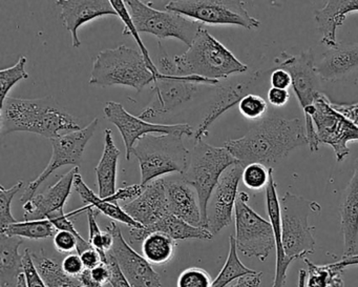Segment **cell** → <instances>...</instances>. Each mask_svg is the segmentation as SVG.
I'll return each instance as SVG.
<instances>
[{
	"mask_svg": "<svg viewBox=\"0 0 358 287\" xmlns=\"http://www.w3.org/2000/svg\"><path fill=\"white\" fill-rule=\"evenodd\" d=\"M80 258L83 260L85 270H93V268L97 267L100 264L104 263L103 258L100 255L99 251L94 248V247L87 249V251L80 253Z\"/></svg>",
	"mask_w": 358,
	"mask_h": 287,
	"instance_id": "49",
	"label": "cell"
},
{
	"mask_svg": "<svg viewBox=\"0 0 358 287\" xmlns=\"http://www.w3.org/2000/svg\"><path fill=\"white\" fill-rule=\"evenodd\" d=\"M155 80L156 76L148 69L141 52L120 46L96 56L90 85L101 88L122 85L140 92Z\"/></svg>",
	"mask_w": 358,
	"mask_h": 287,
	"instance_id": "5",
	"label": "cell"
},
{
	"mask_svg": "<svg viewBox=\"0 0 358 287\" xmlns=\"http://www.w3.org/2000/svg\"><path fill=\"white\" fill-rule=\"evenodd\" d=\"M243 171L241 163L228 167L211 195L207 207V230L213 236L231 223Z\"/></svg>",
	"mask_w": 358,
	"mask_h": 287,
	"instance_id": "18",
	"label": "cell"
},
{
	"mask_svg": "<svg viewBox=\"0 0 358 287\" xmlns=\"http://www.w3.org/2000/svg\"><path fill=\"white\" fill-rule=\"evenodd\" d=\"M271 71L272 69L257 70L250 74L247 72L240 75V77L221 81L217 85V93L210 108L194 131V139L196 142L207 137L209 135V127L213 122L236 104H238L243 97L248 94H257L263 87L265 79L267 77L269 78Z\"/></svg>",
	"mask_w": 358,
	"mask_h": 287,
	"instance_id": "13",
	"label": "cell"
},
{
	"mask_svg": "<svg viewBox=\"0 0 358 287\" xmlns=\"http://www.w3.org/2000/svg\"><path fill=\"white\" fill-rule=\"evenodd\" d=\"M320 211L317 202L293 192H287L282 196L280 200L282 246L287 257L293 261L313 255L315 239L314 227L309 224V216Z\"/></svg>",
	"mask_w": 358,
	"mask_h": 287,
	"instance_id": "9",
	"label": "cell"
},
{
	"mask_svg": "<svg viewBox=\"0 0 358 287\" xmlns=\"http://www.w3.org/2000/svg\"><path fill=\"white\" fill-rule=\"evenodd\" d=\"M58 230L50 220H33V221L16 222L0 232L9 237L41 240L55 236Z\"/></svg>",
	"mask_w": 358,
	"mask_h": 287,
	"instance_id": "34",
	"label": "cell"
},
{
	"mask_svg": "<svg viewBox=\"0 0 358 287\" xmlns=\"http://www.w3.org/2000/svg\"><path fill=\"white\" fill-rule=\"evenodd\" d=\"M353 13H358V0L327 1L324 8L316 10L314 18L322 36L320 43L329 49L336 48L338 45L337 30L343 26L347 16Z\"/></svg>",
	"mask_w": 358,
	"mask_h": 287,
	"instance_id": "26",
	"label": "cell"
},
{
	"mask_svg": "<svg viewBox=\"0 0 358 287\" xmlns=\"http://www.w3.org/2000/svg\"><path fill=\"white\" fill-rule=\"evenodd\" d=\"M80 130L78 119L59 106L52 96L38 99L8 97L1 104V136L29 132L52 140Z\"/></svg>",
	"mask_w": 358,
	"mask_h": 287,
	"instance_id": "2",
	"label": "cell"
},
{
	"mask_svg": "<svg viewBox=\"0 0 358 287\" xmlns=\"http://www.w3.org/2000/svg\"><path fill=\"white\" fill-rule=\"evenodd\" d=\"M337 110L358 125V104H335Z\"/></svg>",
	"mask_w": 358,
	"mask_h": 287,
	"instance_id": "51",
	"label": "cell"
},
{
	"mask_svg": "<svg viewBox=\"0 0 358 287\" xmlns=\"http://www.w3.org/2000/svg\"><path fill=\"white\" fill-rule=\"evenodd\" d=\"M320 79L329 83L345 80L358 71V43H339L324 52L316 66Z\"/></svg>",
	"mask_w": 358,
	"mask_h": 287,
	"instance_id": "24",
	"label": "cell"
},
{
	"mask_svg": "<svg viewBox=\"0 0 358 287\" xmlns=\"http://www.w3.org/2000/svg\"><path fill=\"white\" fill-rule=\"evenodd\" d=\"M269 81L271 88H278V89L288 90L292 85L290 74L280 68L272 69Z\"/></svg>",
	"mask_w": 358,
	"mask_h": 287,
	"instance_id": "45",
	"label": "cell"
},
{
	"mask_svg": "<svg viewBox=\"0 0 358 287\" xmlns=\"http://www.w3.org/2000/svg\"><path fill=\"white\" fill-rule=\"evenodd\" d=\"M32 255L35 265L48 287H83L78 278L68 276L62 265L48 258L43 251L41 253H32Z\"/></svg>",
	"mask_w": 358,
	"mask_h": 287,
	"instance_id": "32",
	"label": "cell"
},
{
	"mask_svg": "<svg viewBox=\"0 0 358 287\" xmlns=\"http://www.w3.org/2000/svg\"><path fill=\"white\" fill-rule=\"evenodd\" d=\"M133 155L139 161L141 186L169 174L183 175L189 162L190 152L182 136L173 134H150L134 148Z\"/></svg>",
	"mask_w": 358,
	"mask_h": 287,
	"instance_id": "7",
	"label": "cell"
},
{
	"mask_svg": "<svg viewBox=\"0 0 358 287\" xmlns=\"http://www.w3.org/2000/svg\"><path fill=\"white\" fill-rule=\"evenodd\" d=\"M122 207L129 217L141 224L142 228H150L158 223L171 214L163 178L143 186L142 194Z\"/></svg>",
	"mask_w": 358,
	"mask_h": 287,
	"instance_id": "20",
	"label": "cell"
},
{
	"mask_svg": "<svg viewBox=\"0 0 358 287\" xmlns=\"http://www.w3.org/2000/svg\"><path fill=\"white\" fill-rule=\"evenodd\" d=\"M74 188L85 205H90V206L97 209L99 213L108 216L110 219L121 222L131 228H142L141 224L129 217L123 207L119 206L118 203L110 202V201L101 198L99 195H96L83 181V177L79 173L75 177Z\"/></svg>",
	"mask_w": 358,
	"mask_h": 287,
	"instance_id": "30",
	"label": "cell"
},
{
	"mask_svg": "<svg viewBox=\"0 0 358 287\" xmlns=\"http://www.w3.org/2000/svg\"><path fill=\"white\" fill-rule=\"evenodd\" d=\"M62 267L68 276H74V278H78L85 270L80 255L77 253L66 255L62 261Z\"/></svg>",
	"mask_w": 358,
	"mask_h": 287,
	"instance_id": "44",
	"label": "cell"
},
{
	"mask_svg": "<svg viewBox=\"0 0 358 287\" xmlns=\"http://www.w3.org/2000/svg\"><path fill=\"white\" fill-rule=\"evenodd\" d=\"M98 125H99V119L95 118L80 131L51 140L52 148H53L51 160L45 171H43V173L36 179L30 182L29 186L24 188V194L20 199L24 204L36 195L41 184L54 172L57 171L60 167H66V165H74L75 167H79L83 161L85 148L95 132L97 131Z\"/></svg>",
	"mask_w": 358,
	"mask_h": 287,
	"instance_id": "14",
	"label": "cell"
},
{
	"mask_svg": "<svg viewBox=\"0 0 358 287\" xmlns=\"http://www.w3.org/2000/svg\"><path fill=\"white\" fill-rule=\"evenodd\" d=\"M28 59L26 56H22L18 62L11 68L3 69L0 71V98L1 104L9 97L11 90L20 81L29 78L26 71V64Z\"/></svg>",
	"mask_w": 358,
	"mask_h": 287,
	"instance_id": "37",
	"label": "cell"
},
{
	"mask_svg": "<svg viewBox=\"0 0 358 287\" xmlns=\"http://www.w3.org/2000/svg\"><path fill=\"white\" fill-rule=\"evenodd\" d=\"M262 276H263V272H257L255 274H248V276L238 279L236 283L227 287H259Z\"/></svg>",
	"mask_w": 358,
	"mask_h": 287,
	"instance_id": "50",
	"label": "cell"
},
{
	"mask_svg": "<svg viewBox=\"0 0 358 287\" xmlns=\"http://www.w3.org/2000/svg\"><path fill=\"white\" fill-rule=\"evenodd\" d=\"M143 192V186L141 184H134V186H124L118 188L113 196L104 198L110 202L118 203V201H131L137 199Z\"/></svg>",
	"mask_w": 358,
	"mask_h": 287,
	"instance_id": "43",
	"label": "cell"
},
{
	"mask_svg": "<svg viewBox=\"0 0 358 287\" xmlns=\"http://www.w3.org/2000/svg\"><path fill=\"white\" fill-rule=\"evenodd\" d=\"M106 227L114 234V245L106 255L116 261L129 284L133 287H162L160 274L143 255L131 248L116 222H110Z\"/></svg>",
	"mask_w": 358,
	"mask_h": 287,
	"instance_id": "17",
	"label": "cell"
},
{
	"mask_svg": "<svg viewBox=\"0 0 358 287\" xmlns=\"http://www.w3.org/2000/svg\"><path fill=\"white\" fill-rule=\"evenodd\" d=\"M163 180L171 214L190 225L203 227L202 214L196 188L186 182L182 175L167 176Z\"/></svg>",
	"mask_w": 358,
	"mask_h": 287,
	"instance_id": "22",
	"label": "cell"
},
{
	"mask_svg": "<svg viewBox=\"0 0 358 287\" xmlns=\"http://www.w3.org/2000/svg\"><path fill=\"white\" fill-rule=\"evenodd\" d=\"M306 146H308V139L305 120L276 115H268L246 135L228 140L224 144L243 167L259 163L268 169H274L292 150Z\"/></svg>",
	"mask_w": 358,
	"mask_h": 287,
	"instance_id": "1",
	"label": "cell"
},
{
	"mask_svg": "<svg viewBox=\"0 0 358 287\" xmlns=\"http://www.w3.org/2000/svg\"><path fill=\"white\" fill-rule=\"evenodd\" d=\"M257 272H259L247 267L241 262L238 255L236 239H234V236H230L229 253H228L227 260L217 278L213 280V287H227L234 281L238 280L242 276H248V274H257Z\"/></svg>",
	"mask_w": 358,
	"mask_h": 287,
	"instance_id": "33",
	"label": "cell"
},
{
	"mask_svg": "<svg viewBox=\"0 0 358 287\" xmlns=\"http://www.w3.org/2000/svg\"><path fill=\"white\" fill-rule=\"evenodd\" d=\"M213 282L206 270L199 267H189L180 274L178 287H213Z\"/></svg>",
	"mask_w": 358,
	"mask_h": 287,
	"instance_id": "41",
	"label": "cell"
},
{
	"mask_svg": "<svg viewBox=\"0 0 358 287\" xmlns=\"http://www.w3.org/2000/svg\"><path fill=\"white\" fill-rule=\"evenodd\" d=\"M248 201L247 192H238L234 207L236 248L246 257L264 262L275 247L273 227L270 221L249 206Z\"/></svg>",
	"mask_w": 358,
	"mask_h": 287,
	"instance_id": "12",
	"label": "cell"
},
{
	"mask_svg": "<svg viewBox=\"0 0 358 287\" xmlns=\"http://www.w3.org/2000/svg\"><path fill=\"white\" fill-rule=\"evenodd\" d=\"M241 114L248 120H259L268 116V102L259 94H248L238 104Z\"/></svg>",
	"mask_w": 358,
	"mask_h": 287,
	"instance_id": "38",
	"label": "cell"
},
{
	"mask_svg": "<svg viewBox=\"0 0 358 287\" xmlns=\"http://www.w3.org/2000/svg\"><path fill=\"white\" fill-rule=\"evenodd\" d=\"M129 14L139 33L154 35L159 41L179 39L190 47L204 24L171 11H159L140 0H127Z\"/></svg>",
	"mask_w": 358,
	"mask_h": 287,
	"instance_id": "11",
	"label": "cell"
},
{
	"mask_svg": "<svg viewBox=\"0 0 358 287\" xmlns=\"http://www.w3.org/2000/svg\"><path fill=\"white\" fill-rule=\"evenodd\" d=\"M245 6L246 1L238 0H171L165 9L204 26H236L246 30H257L261 22L248 13Z\"/></svg>",
	"mask_w": 358,
	"mask_h": 287,
	"instance_id": "10",
	"label": "cell"
},
{
	"mask_svg": "<svg viewBox=\"0 0 358 287\" xmlns=\"http://www.w3.org/2000/svg\"><path fill=\"white\" fill-rule=\"evenodd\" d=\"M303 262L307 265V287H345L343 270H336L330 264L316 265L308 258Z\"/></svg>",
	"mask_w": 358,
	"mask_h": 287,
	"instance_id": "35",
	"label": "cell"
},
{
	"mask_svg": "<svg viewBox=\"0 0 358 287\" xmlns=\"http://www.w3.org/2000/svg\"><path fill=\"white\" fill-rule=\"evenodd\" d=\"M269 182L266 188V209L269 216L270 223L273 227L276 249L275 276H274L272 287H284L287 280V270L293 260L287 257L282 246V211H280V200L278 198L275 180H274L273 169H269Z\"/></svg>",
	"mask_w": 358,
	"mask_h": 287,
	"instance_id": "25",
	"label": "cell"
},
{
	"mask_svg": "<svg viewBox=\"0 0 358 287\" xmlns=\"http://www.w3.org/2000/svg\"><path fill=\"white\" fill-rule=\"evenodd\" d=\"M56 5L60 8V20L72 35L73 48L81 46L78 30L83 24L103 16H118L110 0H58Z\"/></svg>",
	"mask_w": 358,
	"mask_h": 287,
	"instance_id": "21",
	"label": "cell"
},
{
	"mask_svg": "<svg viewBox=\"0 0 358 287\" xmlns=\"http://www.w3.org/2000/svg\"><path fill=\"white\" fill-rule=\"evenodd\" d=\"M339 215L343 236V258L352 257L357 253L358 244V159L353 176L341 196Z\"/></svg>",
	"mask_w": 358,
	"mask_h": 287,
	"instance_id": "23",
	"label": "cell"
},
{
	"mask_svg": "<svg viewBox=\"0 0 358 287\" xmlns=\"http://www.w3.org/2000/svg\"><path fill=\"white\" fill-rule=\"evenodd\" d=\"M308 146L317 152L320 144L331 146L337 162H343L350 148L348 144L358 141V125L350 120L324 93H320L313 106L303 113Z\"/></svg>",
	"mask_w": 358,
	"mask_h": 287,
	"instance_id": "4",
	"label": "cell"
},
{
	"mask_svg": "<svg viewBox=\"0 0 358 287\" xmlns=\"http://www.w3.org/2000/svg\"><path fill=\"white\" fill-rule=\"evenodd\" d=\"M307 270H299V284H297V287H307Z\"/></svg>",
	"mask_w": 358,
	"mask_h": 287,
	"instance_id": "53",
	"label": "cell"
},
{
	"mask_svg": "<svg viewBox=\"0 0 358 287\" xmlns=\"http://www.w3.org/2000/svg\"><path fill=\"white\" fill-rule=\"evenodd\" d=\"M276 68L284 69L292 79V90L303 113L314 104L320 93V75L316 69L315 58L312 49L296 55L282 52L275 58Z\"/></svg>",
	"mask_w": 358,
	"mask_h": 287,
	"instance_id": "16",
	"label": "cell"
},
{
	"mask_svg": "<svg viewBox=\"0 0 358 287\" xmlns=\"http://www.w3.org/2000/svg\"><path fill=\"white\" fill-rule=\"evenodd\" d=\"M24 188V181L17 182L10 188L0 186V228H7L11 224L18 222L12 215L11 205L15 195Z\"/></svg>",
	"mask_w": 358,
	"mask_h": 287,
	"instance_id": "39",
	"label": "cell"
},
{
	"mask_svg": "<svg viewBox=\"0 0 358 287\" xmlns=\"http://www.w3.org/2000/svg\"><path fill=\"white\" fill-rule=\"evenodd\" d=\"M108 259L110 270H112V278H110V284L112 285V287H133L129 284V281L127 280L122 272H121L116 261L108 255Z\"/></svg>",
	"mask_w": 358,
	"mask_h": 287,
	"instance_id": "48",
	"label": "cell"
},
{
	"mask_svg": "<svg viewBox=\"0 0 358 287\" xmlns=\"http://www.w3.org/2000/svg\"><path fill=\"white\" fill-rule=\"evenodd\" d=\"M104 115L120 132L127 150V160L129 161L133 155L134 148L144 136L150 134H173V135L194 137V131L187 123L177 125H163L152 123L129 114L122 104L115 102H108L104 106Z\"/></svg>",
	"mask_w": 358,
	"mask_h": 287,
	"instance_id": "15",
	"label": "cell"
},
{
	"mask_svg": "<svg viewBox=\"0 0 358 287\" xmlns=\"http://www.w3.org/2000/svg\"><path fill=\"white\" fill-rule=\"evenodd\" d=\"M269 169L259 163H251L244 167L242 180L244 186L251 190H261L267 188L269 182Z\"/></svg>",
	"mask_w": 358,
	"mask_h": 287,
	"instance_id": "40",
	"label": "cell"
},
{
	"mask_svg": "<svg viewBox=\"0 0 358 287\" xmlns=\"http://www.w3.org/2000/svg\"><path fill=\"white\" fill-rule=\"evenodd\" d=\"M78 171L79 167H74L62 176L54 186L41 194L35 195L31 200L24 203V221L50 219L57 214L64 213V204L72 192Z\"/></svg>",
	"mask_w": 358,
	"mask_h": 287,
	"instance_id": "19",
	"label": "cell"
},
{
	"mask_svg": "<svg viewBox=\"0 0 358 287\" xmlns=\"http://www.w3.org/2000/svg\"><path fill=\"white\" fill-rule=\"evenodd\" d=\"M330 265L332 267L336 268V270L345 272V268L350 267V266L358 265V253L352 255V257L341 258V261L331 263Z\"/></svg>",
	"mask_w": 358,
	"mask_h": 287,
	"instance_id": "52",
	"label": "cell"
},
{
	"mask_svg": "<svg viewBox=\"0 0 358 287\" xmlns=\"http://www.w3.org/2000/svg\"><path fill=\"white\" fill-rule=\"evenodd\" d=\"M110 3H112L113 7H114L115 11L117 12V15L122 20L123 24H124L122 34L124 35V36H129V35L133 36L136 43H137L138 47H139L140 52H141L144 59H145L148 69L152 71V74H154L157 78V76L160 74L158 66L152 62L150 52L146 49L145 45H144L143 41H142L141 36H140L139 32H138L133 20H131V14H129V10H127V5H125V1H122V0H110Z\"/></svg>",
	"mask_w": 358,
	"mask_h": 287,
	"instance_id": "36",
	"label": "cell"
},
{
	"mask_svg": "<svg viewBox=\"0 0 358 287\" xmlns=\"http://www.w3.org/2000/svg\"><path fill=\"white\" fill-rule=\"evenodd\" d=\"M22 272L26 279L27 287H48L35 265L32 251L29 248L22 255Z\"/></svg>",
	"mask_w": 358,
	"mask_h": 287,
	"instance_id": "42",
	"label": "cell"
},
{
	"mask_svg": "<svg viewBox=\"0 0 358 287\" xmlns=\"http://www.w3.org/2000/svg\"><path fill=\"white\" fill-rule=\"evenodd\" d=\"M22 243V238L0 234V287L17 284L22 272V255H20Z\"/></svg>",
	"mask_w": 358,
	"mask_h": 287,
	"instance_id": "29",
	"label": "cell"
},
{
	"mask_svg": "<svg viewBox=\"0 0 358 287\" xmlns=\"http://www.w3.org/2000/svg\"><path fill=\"white\" fill-rule=\"evenodd\" d=\"M90 270H91L92 278L98 287H103L104 285L110 283V278H112V270H110V264L101 263L97 267Z\"/></svg>",
	"mask_w": 358,
	"mask_h": 287,
	"instance_id": "46",
	"label": "cell"
},
{
	"mask_svg": "<svg viewBox=\"0 0 358 287\" xmlns=\"http://www.w3.org/2000/svg\"><path fill=\"white\" fill-rule=\"evenodd\" d=\"M176 247V240L163 232H152L142 241L143 257L155 265H164L171 262L175 255Z\"/></svg>",
	"mask_w": 358,
	"mask_h": 287,
	"instance_id": "31",
	"label": "cell"
},
{
	"mask_svg": "<svg viewBox=\"0 0 358 287\" xmlns=\"http://www.w3.org/2000/svg\"><path fill=\"white\" fill-rule=\"evenodd\" d=\"M104 148L101 159L95 167L98 190L101 198H108L117 192V174L121 152L113 138L112 130H106Z\"/></svg>",
	"mask_w": 358,
	"mask_h": 287,
	"instance_id": "28",
	"label": "cell"
},
{
	"mask_svg": "<svg viewBox=\"0 0 358 287\" xmlns=\"http://www.w3.org/2000/svg\"><path fill=\"white\" fill-rule=\"evenodd\" d=\"M159 232L169 234L173 240H187V239H199V240H210L213 234L207 228L196 227L190 225L187 222L169 214L158 223L150 228H131L129 236L131 242L143 241L148 234Z\"/></svg>",
	"mask_w": 358,
	"mask_h": 287,
	"instance_id": "27",
	"label": "cell"
},
{
	"mask_svg": "<svg viewBox=\"0 0 358 287\" xmlns=\"http://www.w3.org/2000/svg\"><path fill=\"white\" fill-rule=\"evenodd\" d=\"M267 99L269 104L276 108H282L288 104L290 99V93L288 90L278 89V88H270L267 92Z\"/></svg>",
	"mask_w": 358,
	"mask_h": 287,
	"instance_id": "47",
	"label": "cell"
},
{
	"mask_svg": "<svg viewBox=\"0 0 358 287\" xmlns=\"http://www.w3.org/2000/svg\"><path fill=\"white\" fill-rule=\"evenodd\" d=\"M159 48L161 51L158 66L160 74L152 83V91L156 94V97L139 114V118L148 122H152V119L173 112L177 106L189 102L194 94L198 93L201 85L217 87L221 83L198 76H180L173 59L167 56L161 43H159Z\"/></svg>",
	"mask_w": 358,
	"mask_h": 287,
	"instance_id": "6",
	"label": "cell"
},
{
	"mask_svg": "<svg viewBox=\"0 0 358 287\" xmlns=\"http://www.w3.org/2000/svg\"><path fill=\"white\" fill-rule=\"evenodd\" d=\"M236 163L238 160L225 146H210L204 140L196 141L190 150L189 162L182 177L198 192L203 227L207 228V207L220 178Z\"/></svg>",
	"mask_w": 358,
	"mask_h": 287,
	"instance_id": "8",
	"label": "cell"
},
{
	"mask_svg": "<svg viewBox=\"0 0 358 287\" xmlns=\"http://www.w3.org/2000/svg\"><path fill=\"white\" fill-rule=\"evenodd\" d=\"M178 75L224 81L245 74L249 68L203 28L187 51L173 57Z\"/></svg>",
	"mask_w": 358,
	"mask_h": 287,
	"instance_id": "3",
	"label": "cell"
}]
</instances>
